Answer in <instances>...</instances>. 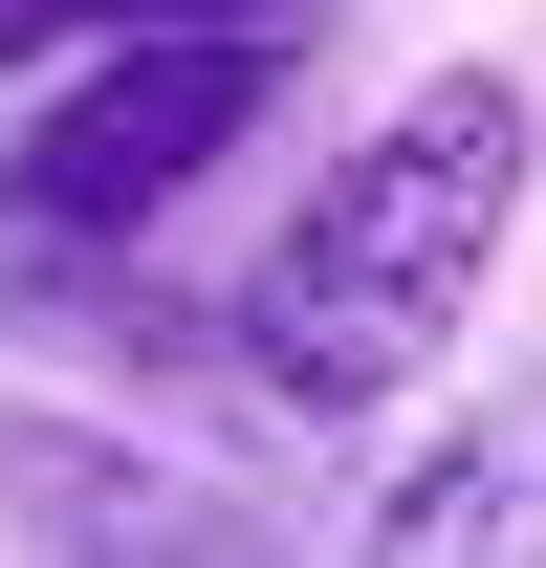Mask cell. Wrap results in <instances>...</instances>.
<instances>
[{
	"label": "cell",
	"mask_w": 546,
	"mask_h": 568,
	"mask_svg": "<svg viewBox=\"0 0 546 568\" xmlns=\"http://www.w3.org/2000/svg\"><path fill=\"white\" fill-rule=\"evenodd\" d=\"M525 197H546V88H525V67H415L394 110H350V153L306 175V219L219 284L241 394L306 416V437H372L415 372L481 328Z\"/></svg>",
	"instance_id": "6da1fadb"
},
{
	"label": "cell",
	"mask_w": 546,
	"mask_h": 568,
	"mask_svg": "<svg viewBox=\"0 0 546 568\" xmlns=\"http://www.w3.org/2000/svg\"><path fill=\"white\" fill-rule=\"evenodd\" d=\"M284 88L306 22H88V67L44 44V110L0 132V306H88Z\"/></svg>",
	"instance_id": "7a4b0ae2"
},
{
	"label": "cell",
	"mask_w": 546,
	"mask_h": 568,
	"mask_svg": "<svg viewBox=\"0 0 546 568\" xmlns=\"http://www.w3.org/2000/svg\"><path fill=\"white\" fill-rule=\"evenodd\" d=\"M372 547H394V568H503V547H546V372H525V394H481L437 459L372 481Z\"/></svg>",
	"instance_id": "3957f363"
},
{
	"label": "cell",
	"mask_w": 546,
	"mask_h": 568,
	"mask_svg": "<svg viewBox=\"0 0 546 568\" xmlns=\"http://www.w3.org/2000/svg\"><path fill=\"white\" fill-rule=\"evenodd\" d=\"M0 503H22V525H132V547L198 525L175 481H132V437H88V416H22V437H0Z\"/></svg>",
	"instance_id": "277c9868"
},
{
	"label": "cell",
	"mask_w": 546,
	"mask_h": 568,
	"mask_svg": "<svg viewBox=\"0 0 546 568\" xmlns=\"http://www.w3.org/2000/svg\"><path fill=\"white\" fill-rule=\"evenodd\" d=\"M88 22H328V0H88Z\"/></svg>",
	"instance_id": "5b68a950"
},
{
	"label": "cell",
	"mask_w": 546,
	"mask_h": 568,
	"mask_svg": "<svg viewBox=\"0 0 546 568\" xmlns=\"http://www.w3.org/2000/svg\"><path fill=\"white\" fill-rule=\"evenodd\" d=\"M44 44H88V0H0V67H44Z\"/></svg>",
	"instance_id": "8992f818"
}]
</instances>
